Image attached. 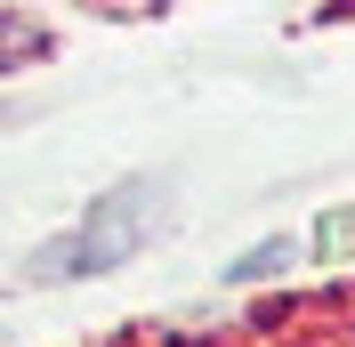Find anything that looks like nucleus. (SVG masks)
<instances>
[{"instance_id": "obj_1", "label": "nucleus", "mask_w": 355, "mask_h": 347, "mask_svg": "<svg viewBox=\"0 0 355 347\" xmlns=\"http://www.w3.org/2000/svg\"><path fill=\"white\" fill-rule=\"evenodd\" d=\"M162 202H170L162 178H121V186H105V194L81 210L73 235H57L49 251H33L24 275H33V282H89V275H113V266L146 242V226L162 218Z\"/></svg>"}, {"instance_id": "obj_3", "label": "nucleus", "mask_w": 355, "mask_h": 347, "mask_svg": "<svg viewBox=\"0 0 355 347\" xmlns=\"http://www.w3.org/2000/svg\"><path fill=\"white\" fill-rule=\"evenodd\" d=\"M315 251H323V259H355V202L315 218Z\"/></svg>"}, {"instance_id": "obj_2", "label": "nucleus", "mask_w": 355, "mask_h": 347, "mask_svg": "<svg viewBox=\"0 0 355 347\" xmlns=\"http://www.w3.org/2000/svg\"><path fill=\"white\" fill-rule=\"evenodd\" d=\"M291 259H299V251H291V242L275 235V242H259V251H243V259L226 266V282H266V275H283Z\"/></svg>"}]
</instances>
